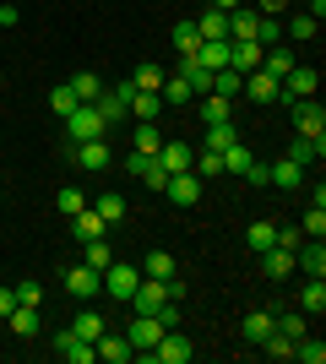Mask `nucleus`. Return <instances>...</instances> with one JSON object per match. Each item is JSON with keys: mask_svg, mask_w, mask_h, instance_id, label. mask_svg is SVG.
<instances>
[{"mask_svg": "<svg viewBox=\"0 0 326 364\" xmlns=\"http://www.w3.org/2000/svg\"><path fill=\"white\" fill-rule=\"evenodd\" d=\"M109 125H104V114H98V104H77L71 114H65V147H77V141H93V136H104Z\"/></svg>", "mask_w": 326, "mask_h": 364, "instance_id": "f257e3e1", "label": "nucleus"}, {"mask_svg": "<svg viewBox=\"0 0 326 364\" xmlns=\"http://www.w3.org/2000/svg\"><path fill=\"white\" fill-rule=\"evenodd\" d=\"M288 109H294V125H299V136L326 141V109H321V98H288Z\"/></svg>", "mask_w": 326, "mask_h": 364, "instance_id": "f03ea898", "label": "nucleus"}, {"mask_svg": "<svg viewBox=\"0 0 326 364\" xmlns=\"http://www.w3.org/2000/svg\"><path fill=\"white\" fill-rule=\"evenodd\" d=\"M190 353H196V348H190V337L180 332V326H174V332H163V337L153 343V348H147V353H136V359H158V364H190Z\"/></svg>", "mask_w": 326, "mask_h": 364, "instance_id": "7ed1b4c3", "label": "nucleus"}, {"mask_svg": "<svg viewBox=\"0 0 326 364\" xmlns=\"http://www.w3.org/2000/svg\"><path fill=\"white\" fill-rule=\"evenodd\" d=\"M136 283H141L136 261H109V267H104V294H109V299H131Z\"/></svg>", "mask_w": 326, "mask_h": 364, "instance_id": "20e7f679", "label": "nucleus"}, {"mask_svg": "<svg viewBox=\"0 0 326 364\" xmlns=\"http://www.w3.org/2000/svg\"><path fill=\"white\" fill-rule=\"evenodd\" d=\"M125 304H131L136 316H158V310H163V304H174V299H169V283H163V277H141L136 294H131Z\"/></svg>", "mask_w": 326, "mask_h": 364, "instance_id": "39448f33", "label": "nucleus"}, {"mask_svg": "<svg viewBox=\"0 0 326 364\" xmlns=\"http://www.w3.org/2000/svg\"><path fill=\"white\" fill-rule=\"evenodd\" d=\"M131 82H104V92H98V114H104V125H114V120H125L131 114Z\"/></svg>", "mask_w": 326, "mask_h": 364, "instance_id": "423d86ee", "label": "nucleus"}, {"mask_svg": "<svg viewBox=\"0 0 326 364\" xmlns=\"http://www.w3.org/2000/svg\"><path fill=\"white\" fill-rule=\"evenodd\" d=\"M65 294H71V299H98V294H104V272H93V267H87V261H82V267H71V272H65Z\"/></svg>", "mask_w": 326, "mask_h": 364, "instance_id": "0eeeda50", "label": "nucleus"}, {"mask_svg": "<svg viewBox=\"0 0 326 364\" xmlns=\"http://www.w3.org/2000/svg\"><path fill=\"white\" fill-rule=\"evenodd\" d=\"M55 353H60L65 364H98V348L87 343V337H77L71 326H65V332H55Z\"/></svg>", "mask_w": 326, "mask_h": 364, "instance_id": "6e6552de", "label": "nucleus"}, {"mask_svg": "<svg viewBox=\"0 0 326 364\" xmlns=\"http://www.w3.org/2000/svg\"><path fill=\"white\" fill-rule=\"evenodd\" d=\"M71 158H77V168H87V174H104L109 164H114V152L104 147V136H93V141H77V147H65Z\"/></svg>", "mask_w": 326, "mask_h": 364, "instance_id": "1a4fd4ad", "label": "nucleus"}, {"mask_svg": "<svg viewBox=\"0 0 326 364\" xmlns=\"http://www.w3.org/2000/svg\"><path fill=\"white\" fill-rule=\"evenodd\" d=\"M190 158H196V147H190L185 136H163V147H158V164H163V174H185Z\"/></svg>", "mask_w": 326, "mask_h": 364, "instance_id": "9d476101", "label": "nucleus"}, {"mask_svg": "<svg viewBox=\"0 0 326 364\" xmlns=\"http://www.w3.org/2000/svg\"><path fill=\"white\" fill-rule=\"evenodd\" d=\"M163 196L174 201V207H196V201H202V180H196V174H169V180H163Z\"/></svg>", "mask_w": 326, "mask_h": 364, "instance_id": "9b49d317", "label": "nucleus"}, {"mask_svg": "<svg viewBox=\"0 0 326 364\" xmlns=\"http://www.w3.org/2000/svg\"><path fill=\"white\" fill-rule=\"evenodd\" d=\"M125 168H131V174H136L147 191H163V180H169V174H163V164H158L153 152H131V158H125Z\"/></svg>", "mask_w": 326, "mask_h": 364, "instance_id": "f8f14e48", "label": "nucleus"}, {"mask_svg": "<svg viewBox=\"0 0 326 364\" xmlns=\"http://www.w3.org/2000/svg\"><path fill=\"white\" fill-rule=\"evenodd\" d=\"M294 272L326 277V245H321V240H299V250H294Z\"/></svg>", "mask_w": 326, "mask_h": 364, "instance_id": "ddd939ff", "label": "nucleus"}, {"mask_svg": "<svg viewBox=\"0 0 326 364\" xmlns=\"http://www.w3.org/2000/svg\"><path fill=\"white\" fill-rule=\"evenodd\" d=\"M315 87H321L315 65H294V71L283 76V98H315Z\"/></svg>", "mask_w": 326, "mask_h": 364, "instance_id": "4468645a", "label": "nucleus"}, {"mask_svg": "<svg viewBox=\"0 0 326 364\" xmlns=\"http://www.w3.org/2000/svg\"><path fill=\"white\" fill-rule=\"evenodd\" d=\"M229 65L239 76L261 71V44H256V38H229Z\"/></svg>", "mask_w": 326, "mask_h": 364, "instance_id": "2eb2a0df", "label": "nucleus"}, {"mask_svg": "<svg viewBox=\"0 0 326 364\" xmlns=\"http://www.w3.org/2000/svg\"><path fill=\"white\" fill-rule=\"evenodd\" d=\"M158 337H163V321H158V316H136V321H131V332H125V343H131L136 353H147Z\"/></svg>", "mask_w": 326, "mask_h": 364, "instance_id": "dca6fc26", "label": "nucleus"}, {"mask_svg": "<svg viewBox=\"0 0 326 364\" xmlns=\"http://www.w3.org/2000/svg\"><path fill=\"white\" fill-rule=\"evenodd\" d=\"M71 234H77V245H87V240H109V223L98 218V207H82V213L71 218Z\"/></svg>", "mask_w": 326, "mask_h": 364, "instance_id": "f3484780", "label": "nucleus"}, {"mask_svg": "<svg viewBox=\"0 0 326 364\" xmlns=\"http://www.w3.org/2000/svg\"><path fill=\"white\" fill-rule=\"evenodd\" d=\"M245 98H256V104H278L283 82H278V76H266V71H250L245 76Z\"/></svg>", "mask_w": 326, "mask_h": 364, "instance_id": "a211bd4d", "label": "nucleus"}, {"mask_svg": "<svg viewBox=\"0 0 326 364\" xmlns=\"http://www.w3.org/2000/svg\"><path fill=\"white\" fill-rule=\"evenodd\" d=\"M261 272L272 277V283H283V277H294V250H283V245L261 250Z\"/></svg>", "mask_w": 326, "mask_h": 364, "instance_id": "6ab92c4d", "label": "nucleus"}, {"mask_svg": "<svg viewBox=\"0 0 326 364\" xmlns=\"http://www.w3.org/2000/svg\"><path fill=\"white\" fill-rule=\"evenodd\" d=\"M294 49H288V44H272V49H261V71L266 76H278V82H283V76H288V71H294Z\"/></svg>", "mask_w": 326, "mask_h": 364, "instance_id": "aec40b11", "label": "nucleus"}, {"mask_svg": "<svg viewBox=\"0 0 326 364\" xmlns=\"http://www.w3.org/2000/svg\"><path fill=\"white\" fill-rule=\"evenodd\" d=\"M93 348H98V359H104V364H131V359H136V348H131L125 337H114V332H104Z\"/></svg>", "mask_w": 326, "mask_h": 364, "instance_id": "412c9836", "label": "nucleus"}, {"mask_svg": "<svg viewBox=\"0 0 326 364\" xmlns=\"http://www.w3.org/2000/svg\"><path fill=\"white\" fill-rule=\"evenodd\" d=\"M256 22H261V11H256V6H234L229 11V38H256Z\"/></svg>", "mask_w": 326, "mask_h": 364, "instance_id": "4be33fe9", "label": "nucleus"}, {"mask_svg": "<svg viewBox=\"0 0 326 364\" xmlns=\"http://www.w3.org/2000/svg\"><path fill=\"white\" fill-rule=\"evenodd\" d=\"M321 152H326V141H310V136H294V147H288V164H299L305 174H310L315 164H321Z\"/></svg>", "mask_w": 326, "mask_h": 364, "instance_id": "5701e85b", "label": "nucleus"}, {"mask_svg": "<svg viewBox=\"0 0 326 364\" xmlns=\"http://www.w3.org/2000/svg\"><path fill=\"white\" fill-rule=\"evenodd\" d=\"M299 310H305V316H321L326 310V277H305V289H299Z\"/></svg>", "mask_w": 326, "mask_h": 364, "instance_id": "b1692460", "label": "nucleus"}, {"mask_svg": "<svg viewBox=\"0 0 326 364\" xmlns=\"http://www.w3.org/2000/svg\"><path fill=\"white\" fill-rule=\"evenodd\" d=\"M245 245L256 250V256H261V250H272V245H278V223H272V218H256V223L245 228Z\"/></svg>", "mask_w": 326, "mask_h": 364, "instance_id": "393cba45", "label": "nucleus"}, {"mask_svg": "<svg viewBox=\"0 0 326 364\" xmlns=\"http://www.w3.org/2000/svg\"><path fill=\"white\" fill-rule=\"evenodd\" d=\"M6 321H11V332H16V337H38V332H44V321H38V304H16Z\"/></svg>", "mask_w": 326, "mask_h": 364, "instance_id": "a878e982", "label": "nucleus"}, {"mask_svg": "<svg viewBox=\"0 0 326 364\" xmlns=\"http://www.w3.org/2000/svg\"><path fill=\"white\" fill-rule=\"evenodd\" d=\"M196 65H207V71H223V65H229V38H202V49H196Z\"/></svg>", "mask_w": 326, "mask_h": 364, "instance_id": "bb28decb", "label": "nucleus"}, {"mask_svg": "<svg viewBox=\"0 0 326 364\" xmlns=\"http://www.w3.org/2000/svg\"><path fill=\"white\" fill-rule=\"evenodd\" d=\"M65 87L77 92V104H98V92H104V76H98V71H77L71 82H65Z\"/></svg>", "mask_w": 326, "mask_h": 364, "instance_id": "cd10ccee", "label": "nucleus"}, {"mask_svg": "<svg viewBox=\"0 0 326 364\" xmlns=\"http://www.w3.org/2000/svg\"><path fill=\"white\" fill-rule=\"evenodd\" d=\"M174 49H180V60H196V49H202V33H196V22H174Z\"/></svg>", "mask_w": 326, "mask_h": 364, "instance_id": "c85d7f7f", "label": "nucleus"}, {"mask_svg": "<svg viewBox=\"0 0 326 364\" xmlns=\"http://www.w3.org/2000/svg\"><path fill=\"white\" fill-rule=\"evenodd\" d=\"M158 98H163V109H185L196 92L185 87V76H163V87H158Z\"/></svg>", "mask_w": 326, "mask_h": 364, "instance_id": "c756f323", "label": "nucleus"}, {"mask_svg": "<svg viewBox=\"0 0 326 364\" xmlns=\"http://www.w3.org/2000/svg\"><path fill=\"white\" fill-rule=\"evenodd\" d=\"M174 272H180V261L169 250H147L141 256V277H174Z\"/></svg>", "mask_w": 326, "mask_h": 364, "instance_id": "7c9ffc66", "label": "nucleus"}, {"mask_svg": "<svg viewBox=\"0 0 326 364\" xmlns=\"http://www.w3.org/2000/svg\"><path fill=\"white\" fill-rule=\"evenodd\" d=\"M196 33H202V38H229V11L207 6V11L196 16Z\"/></svg>", "mask_w": 326, "mask_h": 364, "instance_id": "2f4dec72", "label": "nucleus"}, {"mask_svg": "<svg viewBox=\"0 0 326 364\" xmlns=\"http://www.w3.org/2000/svg\"><path fill=\"white\" fill-rule=\"evenodd\" d=\"M212 92H217V98H229V104H234V98L245 92V76L234 71V65H223V71H212Z\"/></svg>", "mask_w": 326, "mask_h": 364, "instance_id": "473e14b6", "label": "nucleus"}, {"mask_svg": "<svg viewBox=\"0 0 326 364\" xmlns=\"http://www.w3.org/2000/svg\"><path fill=\"white\" fill-rule=\"evenodd\" d=\"M266 168H272V185H278V191H299V185H305V168L288 164V158H278V164H266Z\"/></svg>", "mask_w": 326, "mask_h": 364, "instance_id": "72a5a7b5", "label": "nucleus"}, {"mask_svg": "<svg viewBox=\"0 0 326 364\" xmlns=\"http://www.w3.org/2000/svg\"><path fill=\"white\" fill-rule=\"evenodd\" d=\"M158 114H163V98H158V92H131V120H158Z\"/></svg>", "mask_w": 326, "mask_h": 364, "instance_id": "f704fd0d", "label": "nucleus"}, {"mask_svg": "<svg viewBox=\"0 0 326 364\" xmlns=\"http://www.w3.org/2000/svg\"><path fill=\"white\" fill-rule=\"evenodd\" d=\"M71 332H77V337H87V343H98V337H104L109 326H104V316H98V310H77V321H71Z\"/></svg>", "mask_w": 326, "mask_h": 364, "instance_id": "c9c22d12", "label": "nucleus"}, {"mask_svg": "<svg viewBox=\"0 0 326 364\" xmlns=\"http://www.w3.org/2000/svg\"><path fill=\"white\" fill-rule=\"evenodd\" d=\"M315 33H321V22H315L310 11H305V16H294V22H283V38H294V44H310Z\"/></svg>", "mask_w": 326, "mask_h": 364, "instance_id": "e433bc0d", "label": "nucleus"}, {"mask_svg": "<svg viewBox=\"0 0 326 364\" xmlns=\"http://www.w3.org/2000/svg\"><path fill=\"white\" fill-rule=\"evenodd\" d=\"M250 164H256V152H250L245 141H234V147H223V174H245Z\"/></svg>", "mask_w": 326, "mask_h": 364, "instance_id": "4c0bfd02", "label": "nucleus"}, {"mask_svg": "<svg viewBox=\"0 0 326 364\" xmlns=\"http://www.w3.org/2000/svg\"><path fill=\"white\" fill-rule=\"evenodd\" d=\"M239 332H245V343H261V337L272 332V310H250V316L239 321Z\"/></svg>", "mask_w": 326, "mask_h": 364, "instance_id": "58836bf2", "label": "nucleus"}, {"mask_svg": "<svg viewBox=\"0 0 326 364\" xmlns=\"http://www.w3.org/2000/svg\"><path fill=\"white\" fill-rule=\"evenodd\" d=\"M82 207H87V196H82L77 185H60V191H55V213L60 218H77Z\"/></svg>", "mask_w": 326, "mask_h": 364, "instance_id": "ea45409f", "label": "nucleus"}, {"mask_svg": "<svg viewBox=\"0 0 326 364\" xmlns=\"http://www.w3.org/2000/svg\"><path fill=\"white\" fill-rule=\"evenodd\" d=\"M234 141H239V131H234V120H223V125H207V141H202V147L207 152H223V147H234Z\"/></svg>", "mask_w": 326, "mask_h": 364, "instance_id": "a19ab883", "label": "nucleus"}, {"mask_svg": "<svg viewBox=\"0 0 326 364\" xmlns=\"http://www.w3.org/2000/svg\"><path fill=\"white\" fill-rule=\"evenodd\" d=\"M93 207H98V218H104L109 228H114V223L125 218V196H120V191H104V196H98Z\"/></svg>", "mask_w": 326, "mask_h": 364, "instance_id": "79ce46f5", "label": "nucleus"}, {"mask_svg": "<svg viewBox=\"0 0 326 364\" xmlns=\"http://www.w3.org/2000/svg\"><path fill=\"white\" fill-rule=\"evenodd\" d=\"M294 359H299V364H326V343H321V337H310V332H305V337L294 343Z\"/></svg>", "mask_w": 326, "mask_h": 364, "instance_id": "37998d69", "label": "nucleus"}, {"mask_svg": "<svg viewBox=\"0 0 326 364\" xmlns=\"http://www.w3.org/2000/svg\"><path fill=\"white\" fill-rule=\"evenodd\" d=\"M202 120H207V125L234 120V114H229V98H217V92H202Z\"/></svg>", "mask_w": 326, "mask_h": 364, "instance_id": "c03bdc74", "label": "nucleus"}, {"mask_svg": "<svg viewBox=\"0 0 326 364\" xmlns=\"http://www.w3.org/2000/svg\"><path fill=\"white\" fill-rule=\"evenodd\" d=\"M131 87H136V92H158V87H163V71H158L153 60H141L136 76H131Z\"/></svg>", "mask_w": 326, "mask_h": 364, "instance_id": "a18cd8bd", "label": "nucleus"}, {"mask_svg": "<svg viewBox=\"0 0 326 364\" xmlns=\"http://www.w3.org/2000/svg\"><path fill=\"white\" fill-rule=\"evenodd\" d=\"M82 261H87L93 272H104L109 261H114V250H109V240H87V245H82Z\"/></svg>", "mask_w": 326, "mask_h": 364, "instance_id": "49530a36", "label": "nucleus"}, {"mask_svg": "<svg viewBox=\"0 0 326 364\" xmlns=\"http://www.w3.org/2000/svg\"><path fill=\"white\" fill-rule=\"evenodd\" d=\"M180 76H185V87H190V92H212V71H207V65L185 60V65H180Z\"/></svg>", "mask_w": 326, "mask_h": 364, "instance_id": "de8ad7c7", "label": "nucleus"}, {"mask_svg": "<svg viewBox=\"0 0 326 364\" xmlns=\"http://www.w3.org/2000/svg\"><path fill=\"white\" fill-rule=\"evenodd\" d=\"M158 147H163V131H158V120H141V125H136V152H153V158H158Z\"/></svg>", "mask_w": 326, "mask_h": 364, "instance_id": "09e8293b", "label": "nucleus"}, {"mask_svg": "<svg viewBox=\"0 0 326 364\" xmlns=\"http://www.w3.org/2000/svg\"><path fill=\"white\" fill-rule=\"evenodd\" d=\"M256 44H261V49L283 44V16H261V22H256Z\"/></svg>", "mask_w": 326, "mask_h": 364, "instance_id": "8fccbe9b", "label": "nucleus"}, {"mask_svg": "<svg viewBox=\"0 0 326 364\" xmlns=\"http://www.w3.org/2000/svg\"><path fill=\"white\" fill-rule=\"evenodd\" d=\"M299 234H305V240H326V207H310L305 223H299Z\"/></svg>", "mask_w": 326, "mask_h": 364, "instance_id": "3c124183", "label": "nucleus"}, {"mask_svg": "<svg viewBox=\"0 0 326 364\" xmlns=\"http://www.w3.org/2000/svg\"><path fill=\"white\" fill-rule=\"evenodd\" d=\"M49 109H55V114H60V120H65V114L77 109V92H71V87H65V82H60V87L49 92Z\"/></svg>", "mask_w": 326, "mask_h": 364, "instance_id": "603ef678", "label": "nucleus"}, {"mask_svg": "<svg viewBox=\"0 0 326 364\" xmlns=\"http://www.w3.org/2000/svg\"><path fill=\"white\" fill-rule=\"evenodd\" d=\"M11 294H16V304H44V283H33V277H22Z\"/></svg>", "mask_w": 326, "mask_h": 364, "instance_id": "864d4df0", "label": "nucleus"}, {"mask_svg": "<svg viewBox=\"0 0 326 364\" xmlns=\"http://www.w3.org/2000/svg\"><path fill=\"white\" fill-rule=\"evenodd\" d=\"M245 180H250V185H272V168H266V164H261V158H256V164H250V168H245Z\"/></svg>", "mask_w": 326, "mask_h": 364, "instance_id": "5fc2aeb1", "label": "nucleus"}, {"mask_svg": "<svg viewBox=\"0 0 326 364\" xmlns=\"http://www.w3.org/2000/svg\"><path fill=\"white\" fill-rule=\"evenodd\" d=\"M283 6H288V0H256V11H261V16H283Z\"/></svg>", "mask_w": 326, "mask_h": 364, "instance_id": "6e6d98bb", "label": "nucleus"}, {"mask_svg": "<svg viewBox=\"0 0 326 364\" xmlns=\"http://www.w3.org/2000/svg\"><path fill=\"white\" fill-rule=\"evenodd\" d=\"M16 22H22V11H16V6H0V28H16Z\"/></svg>", "mask_w": 326, "mask_h": 364, "instance_id": "4d7b16f0", "label": "nucleus"}, {"mask_svg": "<svg viewBox=\"0 0 326 364\" xmlns=\"http://www.w3.org/2000/svg\"><path fill=\"white\" fill-rule=\"evenodd\" d=\"M11 310H16V294H11V289H0V316H11Z\"/></svg>", "mask_w": 326, "mask_h": 364, "instance_id": "13d9d810", "label": "nucleus"}, {"mask_svg": "<svg viewBox=\"0 0 326 364\" xmlns=\"http://www.w3.org/2000/svg\"><path fill=\"white\" fill-rule=\"evenodd\" d=\"M305 6H310V16H315V22L326 16V0H305Z\"/></svg>", "mask_w": 326, "mask_h": 364, "instance_id": "bf43d9fd", "label": "nucleus"}, {"mask_svg": "<svg viewBox=\"0 0 326 364\" xmlns=\"http://www.w3.org/2000/svg\"><path fill=\"white\" fill-rule=\"evenodd\" d=\"M217 11H234V6H245V0H212Z\"/></svg>", "mask_w": 326, "mask_h": 364, "instance_id": "052dcab7", "label": "nucleus"}, {"mask_svg": "<svg viewBox=\"0 0 326 364\" xmlns=\"http://www.w3.org/2000/svg\"><path fill=\"white\" fill-rule=\"evenodd\" d=\"M0 82H6V76H0Z\"/></svg>", "mask_w": 326, "mask_h": 364, "instance_id": "680f3d73", "label": "nucleus"}]
</instances>
